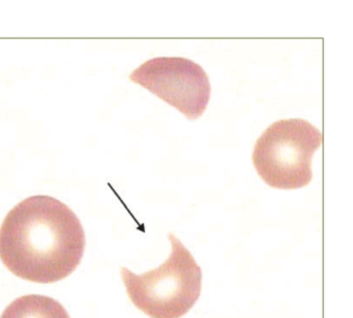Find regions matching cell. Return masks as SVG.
Instances as JSON below:
<instances>
[{"instance_id": "cell-1", "label": "cell", "mask_w": 353, "mask_h": 318, "mask_svg": "<svg viewBox=\"0 0 353 318\" xmlns=\"http://www.w3.org/2000/svg\"><path fill=\"white\" fill-rule=\"evenodd\" d=\"M85 245L77 215L48 195L22 200L0 226V259L12 274L30 282L67 278L79 266Z\"/></svg>"}, {"instance_id": "cell-2", "label": "cell", "mask_w": 353, "mask_h": 318, "mask_svg": "<svg viewBox=\"0 0 353 318\" xmlns=\"http://www.w3.org/2000/svg\"><path fill=\"white\" fill-rule=\"evenodd\" d=\"M169 257L141 275L121 268L128 295L137 309L152 318H181L196 305L202 289V270L174 233H168Z\"/></svg>"}, {"instance_id": "cell-3", "label": "cell", "mask_w": 353, "mask_h": 318, "mask_svg": "<svg viewBox=\"0 0 353 318\" xmlns=\"http://www.w3.org/2000/svg\"><path fill=\"white\" fill-rule=\"evenodd\" d=\"M322 140V132L307 120H279L256 140L254 167L264 183L274 189L305 187L313 179L312 159Z\"/></svg>"}, {"instance_id": "cell-4", "label": "cell", "mask_w": 353, "mask_h": 318, "mask_svg": "<svg viewBox=\"0 0 353 318\" xmlns=\"http://www.w3.org/2000/svg\"><path fill=\"white\" fill-rule=\"evenodd\" d=\"M130 80L191 121L199 119L210 103L212 86L208 74L187 58H152L133 70Z\"/></svg>"}]
</instances>
